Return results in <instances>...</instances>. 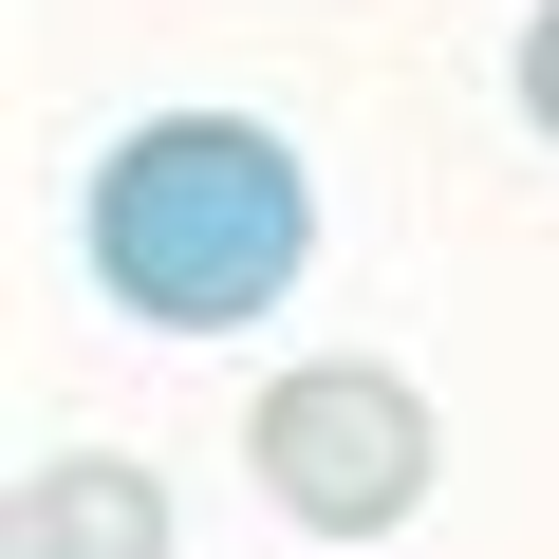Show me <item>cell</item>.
<instances>
[{
    "label": "cell",
    "mask_w": 559,
    "mask_h": 559,
    "mask_svg": "<svg viewBox=\"0 0 559 559\" xmlns=\"http://www.w3.org/2000/svg\"><path fill=\"white\" fill-rule=\"evenodd\" d=\"M75 261H94V299L150 318V336H242V318L299 299V261H318V168L261 112H150V131L94 150Z\"/></svg>",
    "instance_id": "1"
},
{
    "label": "cell",
    "mask_w": 559,
    "mask_h": 559,
    "mask_svg": "<svg viewBox=\"0 0 559 559\" xmlns=\"http://www.w3.org/2000/svg\"><path fill=\"white\" fill-rule=\"evenodd\" d=\"M242 466H261V503L299 522V540H392L429 503L448 429H429V392L392 355H299V373L242 411Z\"/></svg>",
    "instance_id": "2"
},
{
    "label": "cell",
    "mask_w": 559,
    "mask_h": 559,
    "mask_svg": "<svg viewBox=\"0 0 559 559\" xmlns=\"http://www.w3.org/2000/svg\"><path fill=\"white\" fill-rule=\"evenodd\" d=\"M0 540H20V559H168V485L131 448H38Z\"/></svg>",
    "instance_id": "3"
},
{
    "label": "cell",
    "mask_w": 559,
    "mask_h": 559,
    "mask_svg": "<svg viewBox=\"0 0 559 559\" xmlns=\"http://www.w3.org/2000/svg\"><path fill=\"white\" fill-rule=\"evenodd\" d=\"M522 131L559 150V0H540V20H522Z\"/></svg>",
    "instance_id": "4"
}]
</instances>
